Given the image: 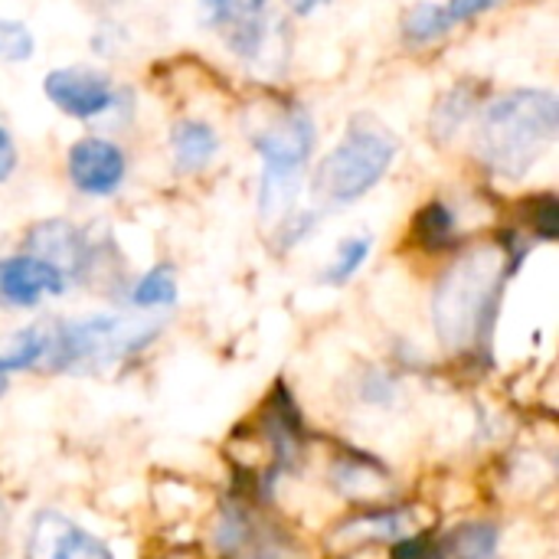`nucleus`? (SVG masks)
<instances>
[{"mask_svg": "<svg viewBox=\"0 0 559 559\" xmlns=\"http://www.w3.org/2000/svg\"><path fill=\"white\" fill-rule=\"evenodd\" d=\"M511 262L498 242L462 252L436 285L432 324L449 354H481L491 347Z\"/></svg>", "mask_w": 559, "mask_h": 559, "instance_id": "1", "label": "nucleus"}, {"mask_svg": "<svg viewBox=\"0 0 559 559\" xmlns=\"http://www.w3.org/2000/svg\"><path fill=\"white\" fill-rule=\"evenodd\" d=\"M557 138V95L550 88H511L481 105L475 157L501 180H524Z\"/></svg>", "mask_w": 559, "mask_h": 559, "instance_id": "2", "label": "nucleus"}, {"mask_svg": "<svg viewBox=\"0 0 559 559\" xmlns=\"http://www.w3.org/2000/svg\"><path fill=\"white\" fill-rule=\"evenodd\" d=\"M252 147L262 160V180H259V216L262 223L278 226L298 203L305 167L314 154V118L305 105L285 102L275 105L252 131Z\"/></svg>", "mask_w": 559, "mask_h": 559, "instance_id": "3", "label": "nucleus"}, {"mask_svg": "<svg viewBox=\"0 0 559 559\" xmlns=\"http://www.w3.org/2000/svg\"><path fill=\"white\" fill-rule=\"evenodd\" d=\"M400 154V138L383 118L357 111L341 141L318 160L311 174V193L321 206H350L364 200L393 167Z\"/></svg>", "mask_w": 559, "mask_h": 559, "instance_id": "4", "label": "nucleus"}, {"mask_svg": "<svg viewBox=\"0 0 559 559\" xmlns=\"http://www.w3.org/2000/svg\"><path fill=\"white\" fill-rule=\"evenodd\" d=\"M157 334V321H128L118 314H88L79 321L46 324L43 364L52 373H98L147 347Z\"/></svg>", "mask_w": 559, "mask_h": 559, "instance_id": "5", "label": "nucleus"}, {"mask_svg": "<svg viewBox=\"0 0 559 559\" xmlns=\"http://www.w3.org/2000/svg\"><path fill=\"white\" fill-rule=\"evenodd\" d=\"M200 16L242 62L265 59L275 29L269 0H200Z\"/></svg>", "mask_w": 559, "mask_h": 559, "instance_id": "6", "label": "nucleus"}, {"mask_svg": "<svg viewBox=\"0 0 559 559\" xmlns=\"http://www.w3.org/2000/svg\"><path fill=\"white\" fill-rule=\"evenodd\" d=\"M46 98L69 118L75 121H98L115 115L121 102V88L92 66H62L49 69L43 79Z\"/></svg>", "mask_w": 559, "mask_h": 559, "instance_id": "7", "label": "nucleus"}, {"mask_svg": "<svg viewBox=\"0 0 559 559\" xmlns=\"http://www.w3.org/2000/svg\"><path fill=\"white\" fill-rule=\"evenodd\" d=\"M26 246H29V255H39L43 262L59 269L66 275V282L69 278L88 282L95 275L98 249L88 239V233L79 229L69 219H43V223H36L29 229V236H26Z\"/></svg>", "mask_w": 559, "mask_h": 559, "instance_id": "8", "label": "nucleus"}, {"mask_svg": "<svg viewBox=\"0 0 559 559\" xmlns=\"http://www.w3.org/2000/svg\"><path fill=\"white\" fill-rule=\"evenodd\" d=\"M66 174H69V183L79 193H85V197H111L124 183L128 157L115 141L98 138V134H85L69 147Z\"/></svg>", "mask_w": 559, "mask_h": 559, "instance_id": "9", "label": "nucleus"}, {"mask_svg": "<svg viewBox=\"0 0 559 559\" xmlns=\"http://www.w3.org/2000/svg\"><path fill=\"white\" fill-rule=\"evenodd\" d=\"M26 559H115L111 550L59 511H39L29 524Z\"/></svg>", "mask_w": 559, "mask_h": 559, "instance_id": "10", "label": "nucleus"}, {"mask_svg": "<svg viewBox=\"0 0 559 559\" xmlns=\"http://www.w3.org/2000/svg\"><path fill=\"white\" fill-rule=\"evenodd\" d=\"M66 275L43 262L39 255H7L0 259V305L3 308H36L43 298L66 292Z\"/></svg>", "mask_w": 559, "mask_h": 559, "instance_id": "11", "label": "nucleus"}, {"mask_svg": "<svg viewBox=\"0 0 559 559\" xmlns=\"http://www.w3.org/2000/svg\"><path fill=\"white\" fill-rule=\"evenodd\" d=\"M481 98H485V85L478 79H462L455 85H449L439 102L432 105V115H429V134L436 141H452L462 124L481 108Z\"/></svg>", "mask_w": 559, "mask_h": 559, "instance_id": "12", "label": "nucleus"}, {"mask_svg": "<svg viewBox=\"0 0 559 559\" xmlns=\"http://www.w3.org/2000/svg\"><path fill=\"white\" fill-rule=\"evenodd\" d=\"M170 154L180 174H200L219 154V134L213 131L210 121L183 118L170 128Z\"/></svg>", "mask_w": 559, "mask_h": 559, "instance_id": "13", "label": "nucleus"}, {"mask_svg": "<svg viewBox=\"0 0 559 559\" xmlns=\"http://www.w3.org/2000/svg\"><path fill=\"white\" fill-rule=\"evenodd\" d=\"M498 527L491 524H462L436 540H429V559H495Z\"/></svg>", "mask_w": 559, "mask_h": 559, "instance_id": "14", "label": "nucleus"}, {"mask_svg": "<svg viewBox=\"0 0 559 559\" xmlns=\"http://www.w3.org/2000/svg\"><path fill=\"white\" fill-rule=\"evenodd\" d=\"M413 534V521L406 511H367L354 521H347L341 531H337V540L341 544H377V540H403Z\"/></svg>", "mask_w": 559, "mask_h": 559, "instance_id": "15", "label": "nucleus"}, {"mask_svg": "<svg viewBox=\"0 0 559 559\" xmlns=\"http://www.w3.org/2000/svg\"><path fill=\"white\" fill-rule=\"evenodd\" d=\"M452 29H455V23L449 20L445 3H432V0L413 3V7L403 13V20H400V36H403L409 46H416V49L445 39Z\"/></svg>", "mask_w": 559, "mask_h": 559, "instance_id": "16", "label": "nucleus"}, {"mask_svg": "<svg viewBox=\"0 0 559 559\" xmlns=\"http://www.w3.org/2000/svg\"><path fill=\"white\" fill-rule=\"evenodd\" d=\"M459 219L445 200H429L413 216V242L426 252H442L455 242Z\"/></svg>", "mask_w": 559, "mask_h": 559, "instance_id": "17", "label": "nucleus"}, {"mask_svg": "<svg viewBox=\"0 0 559 559\" xmlns=\"http://www.w3.org/2000/svg\"><path fill=\"white\" fill-rule=\"evenodd\" d=\"M174 301H177V275H174L170 265H154L131 288V305L141 308V311L170 308Z\"/></svg>", "mask_w": 559, "mask_h": 559, "instance_id": "18", "label": "nucleus"}, {"mask_svg": "<svg viewBox=\"0 0 559 559\" xmlns=\"http://www.w3.org/2000/svg\"><path fill=\"white\" fill-rule=\"evenodd\" d=\"M370 249H373L370 236H347V239H341V246L334 252V262L324 269V282L328 285H347L360 272V265L370 259Z\"/></svg>", "mask_w": 559, "mask_h": 559, "instance_id": "19", "label": "nucleus"}, {"mask_svg": "<svg viewBox=\"0 0 559 559\" xmlns=\"http://www.w3.org/2000/svg\"><path fill=\"white\" fill-rule=\"evenodd\" d=\"M43 354H46V324H33L13 337V344L7 347V357L0 360L7 370H33L43 364Z\"/></svg>", "mask_w": 559, "mask_h": 559, "instance_id": "20", "label": "nucleus"}, {"mask_svg": "<svg viewBox=\"0 0 559 559\" xmlns=\"http://www.w3.org/2000/svg\"><path fill=\"white\" fill-rule=\"evenodd\" d=\"M36 52V36L23 20H0V62H26Z\"/></svg>", "mask_w": 559, "mask_h": 559, "instance_id": "21", "label": "nucleus"}, {"mask_svg": "<svg viewBox=\"0 0 559 559\" xmlns=\"http://www.w3.org/2000/svg\"><path fill=\"white\" fill-rule=\"evenodd\" d=\"M527 226L537 239H557L559 233V200L557 193H537L524 203Z\"/></svg>", "mask_w": 559, "mask_h": 559, "instance_id": "22", "label": "nucleus"}, {"mask_svg": "<svg viewBox=\"0 0 559 559\" xmlns=\"http://www.w3.org/2000/svg\"><path fill=\"white\" fill-rule=\"evenodd\" d=\"M498 3L501 0H449L445 3V13H449V20L455 26H462V23H472V20H478L485 13H491Z\"/></svg>", "mask_w": 559, "mask_h": 559, "instance_id": "23", "label": "nucleus"}, {"mask_svg": "<svg viewBox=\"0 0 559 559\" xmlns=\"http://www.w3.org/2000/svg\"><path fill=\"white\" fill-rule=\"evenodd\" d=\"M16 170V144L13 134L0 124V183H7Z\"/></svg>", "mask_w": 559, "mask_h": 559, "instance_id": "24", "label": "nucleus"}, {"mask_svg": "<svg viewBox=\"0 0 559 559\" xmlns=\"http://www.w3.org/2000/svg\"><path fill=\"white\" fill-rule=\"evenodd\" d=\"M393 559H429V537L409 534L393 547Z\"/></svg>", "mask_w": 559, "mask_h": 559, "instance_id": "25", "label": "nucleus"}, {"mask_svg": "<svg viewBox=\"0 0 559 559\" xmlns=\"http://www.w3.org/2000/svg\"><path fill=\"white\" fill-rule=\"evenodd\" d=\"M285 3H288V10H292L295 16H311L314 10L328 7L331 0H285Z\"/></svg>", "mask_w": 559, "mask_h": 559, "instance_id": "26", "label": "nucleus"}, {"mask_svg": "<svg viewBox=\"0 0 559 559\" xmlns=\"http://www.w3.org/2000/svg\"><path fill=\"white\" fill-rule=\"evenodd\" d=\"M7 373H10V370H7V367H3V360H0V396L7 393V383H10V377H7Z\"/></svg>", "mask_w": 559, "mask_h": 559, "instance_id": "27", "label": "nucleus"}, {"mask_svg": "<svg viewBox=\"0 0 559 559\" xmlns=\"http://www.w3.org/2000/svg\"><path fill=\"white\" fill-rule=\"evenodd\" d=\"M3 527H7V508H3V501H0V534H3Z\"/></svg>", "mask_w": 559, "mask_h": 559, "instance_id": "28", "label": "nucleus"}]
</instances>
